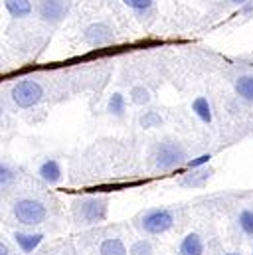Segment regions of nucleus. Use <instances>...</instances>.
<instances>
[{"label":"nucleus","mask_w":253,"mask_h":255,"mask_svg":"<svg viewBox=\"0 0 253 255\" xmlns=\"http://www.w3.org/2000/svg\"><path fill=\"white\" fill-rule=\"evenodd\" d=\"M130 99H132V103H136V105H144V103L150 101V93H148V89H144V87H132Z\"/></svg>","instance_id":"f3484780"},{"label":"nucleus","mask_w":253,"mask_h":255,"mask_svg":"<svg viewBox=\"0 0 253 255\" xmlns=\"http://www.w3.org/2000/svg\"><path fill=\"white\" fill-rule=\"evenodd\" d=\"M4 6L6 10L16 16V18H22V16H28L32 12V2L30 0H4Z\"/></svg>","instance_id":"9b49d317"},{"label":"nucleus","mask_w":253,"mask_h":255,"mask_svg":"<svg viewBox=\"0 0 253 255\" xmlns=\"http://www.w3.org/2000/svg\"><path fill=\"white\" fill-rule=\"evenodd\" d=\"M79 216L85 224H99L107 216V200L103 198H87L79 204Z\"/></svg>","instance_id":"39448f33"},{"label":"nucleus","mask_w":253,"mask_h":255,"mask_svg":"<svg viewBox=\"0 0 253 255\" xmlns=\"http://www.w3.org/2000/svg\"><path fill=\"white\" fill-rule=\"evenodd\" d=\"M38 172H40L42 180L48 182V184H56V182H60V178H62V168H60L58 160H54V158H48V160L40 166Z\"/></svg>","instance_id":"1a4fd4ad"},{"label":"nucleus","mask_w":253,"mask_h":255,"mask_svg":"<svg viewBox=\"0 0 253 255\" xmlns=\"http://www.w3.org/2000/svg\"><path fill=\"white\" fill-rule=\"evenodd\" d=\"M67 12V6L63 0H40V6H38V14L44 22H60Z\"/></svg>","instance_id":"423d86ee"},{"label":"nucleus","mask_w":253,"mask_h":255,"mask_svg":"<svg viewBox=\"0 0 253 255\" xmlns=\"http://www.w3.org/2000/svg\"><path fill=\"white\" fill-rule=\"evenodd\" d=\"M130 255H152V246H150V242H144V240L134 242V244L130 246Z\"/></svg>","instance_id":"412c9836"},{"label":"nucleus","mask_w":253,"mask_h":255,"mask_svg":"<svg viewBox=\"0 0 253 255\" xmlns=\"http://www.w3.org/2000/svg\"><path fill=\"white\" fill-rule=\"evenodd\" d=\"M234 2H238V4H242V2H246V0H234Z\"/></svg>","instance_id":"393cba45"},{"label":"nucleus","mask_w":253,"mask_h":255,"mask_svg":"<svg viewBox=\"0 0 253 255\" xmlns=\"http://www.w3.org/2000/svg\"><path fill=\"white\" fill-rule=\"evenodd\" d=\"M42 97H44V89L34 79H22L12 87V101L22 109L38 105Z\"/></svg>","instance_id":"f03ea898"},{"label":"nucleus","mask_w":253,"mask_h":255,"mask_svg":"<svg viewBox=\"0 0 253 255\" xmlns=\"http://www.w3.org/2000/svg\"><path fill=\"white\" fill-rule=\"evenodd\" d=\"M174 218H172V212L164 210V208H154V210H148L144 216H142V230L146 234H152V236H158V234H164L166 230H170Z\"/></svg>","instance_id":"7ed1b4c3"},{"label":"nucleus","mask_w":253,"mask_h":255,"mask_svg":"<svg viewBox=\"0 0 253 255\" xmlns=\"http://www.w3.org/2000/svg\"><path fill=\"white\" fill-rule=\"evenodd\" d=\"M228 255H240V254H228Z\"/></svg>","instance_id":"bb28decb"},{"label":"nucleus","mask_w":253,"mask_h":255,"mask_svg":"<svg viewBox=\"0 0 253 255\" xmlns=\"http://www.w3.org/2000/svg\"><path fill=\"white\" fill-rule=\"evenodd\" d=\"M42 240H44L42 234H26V232H16V234H14V242L18 244V248H20L24 254L34 252V250L42 244Z\"/></svg>","instance_id":"6e6552de"},{"label":"nucleus","mask_w":253,"mask_h":255,"mask_svg":"<svg viewBox=\"0 0 253 255\" xmlns=\"http://www.w3.org/2000/svg\"><path fill=\"white\" fill-rule=\"evenodd\" d=\"M184 158V148L176 142H162L156 146L154 152V162L160 170H170L174 166H178Z\"/></svg>","instance_id":"20e7f679"},{"label":"nucleus","mask_w":253,"mask_h":255,"mask_svg":"<svg viewBox=\"0 0 253 255\" xmlns=\"http://www.w3.org/2000/svg\"><path fill=\"white\" fill-rule=\"evenodd\" d=\"M236 91H238L244 99L253 101V75H244V77H240L238 83H236Z\"/></svg>","instance_id":"4468645a"},{"label":"nucleus","mask_w":253,"mask_h":255,"mask_svg":"<svg viewBox=\"0 0 253 255\" xmlns=\"http://www.w3.org/2000/svg\"><path fill=\"white\" fill-rule=\"evenodd\" d=\"M0 255H10L8 246H6V244H2V242H0Z\"/></svg>","instance_id":"b1692460"},{"label":"nucleus","mask_w":253,"mask_h":255,"mask_svg":"<svg viewBox=\"0 0 253 255\" xmlns=\"http://www.w3.org/2000/svg\"><path fill=\"white\" fill-rule=\"evenodd\" d=\"M109 111L113 113V115H123V111H125V97L121 95V93H115L113 97H111V101H109Z\"/></svg>","instance_id":"a211bd4d"},{"label":"nucleus","mask_w":253,"mask_h":255,"mask_svg":"<svg viewBox=\"0 0 253 255\" xmlns=\"http://www.w3.org/2000/svg\"><path fill=\"white\" fill-rule=\"evenodd\" d=\"M240 226H242V230H244L246 234L253 236V212L252 210H244V212L240 214Z\"/></svg>","instance_id":"aec40b11"},{"label":"nucleus","mask_w":253,"mask_h":255,"mask_svg":"<svg viewBox=\"0 0 253 255\" xmlns=\"http://www.w3.org/2000/svg\"><path fill=\"white\" fill-rule=\"evenodd\" d=\"M204 244L198 234H188L180 244V255H202Z\"/></svg>","instance_id":"9d476101"},{"label":"nucleus","mask_w":253,"mask_h":255,"mask_svg":"<svg viewBox=\"0 0 253 255\" xmlns=\"http://www.w3.org/2000/svg\"><path fill=\"white\" fill-rule=\"evenodd\" d=\"M210 176H212V170H210V168H202V170H196L194 174L186 176V178L182 180V184H184V186H202Z\"/></svg>","instance_id":"2eb2a0df"},{"label":"nucleus","mask_w":253,"mask_h":255,"mask_svg":"<svg viewBox=\"0 0 253 255\" xmlns=\"http://www.w3.org/2000/svg\"><path fill=\"white\" fill-rule=\"evenodd\" d=\"M162 123V119H160V115L156 113V111H148L146 115H142L140 117V125L144 128H152V127H158Z\"/></svg>","instance_id":"6ab92c4d"},{"label":"nucleus","mask_w":253,"mask_h":255,"mask_svg":"<svg viewBox=\"0 0 253 255\" xmlns=\"http://www.w3.org/2000/svg\"><path fill=\"white\" fill-rule=\"evenodd\" d=\"M99 254L101 255H126V248L121 240L109 238V240H105V242L101 244Z\"/></svg>","instance_id":"f8f14e48"},{"label":"nucleus","mask_w":253,"mask_h":255,"mask_svg":"<svg viewBox=\"0 0 253 255\" xmlns=\"http://www.w3.org/2000/svg\"><path fill=\"white\" fill-rule=\"evenodd\" d=\"M14 178H16L14 168H12L8 162H0V188H2V186L12 184V182H14Z\"/></svg>","instance_id":"dca6fc26"},{"label":"nucleus","mask_w":253,"mask_h":255,"mask_svg":"<svg viewBox=\"0 0 253 255\" xmlns=\"http://www.w3.org/2000/svg\"><path fill=\"white\" fill-rule=\"evenodd\" d=\"M0 115H2V105H0Z\"/></svg>","instance_id":"a878e982"},{"label":"nucleus","mask_w":253,"mask_h":255,"mask_svg":"<svg viewBox=\"0 0 253 255\" xmlns=\"http://www.w3.org/2000/svg\"><path fill=\"white\" fill-rule=\"evenodd\" d=\"M192 109H194V113H196L204 123H210V121H212V109H210V103H208L206 97H198V99L194 101Z\"/></svg>","instance_id":"ddd939ff"},{"label":"nucleus","mask_w":253,"mask_h":255,"mask_svg":"<svg viewBox=\"0 0 253 255\" xmlns=\"http://www.w3.org/2000/svg\"><path fill=\"white\" fill-rule=\"evenodd\" d=\"M85 42L91 46H105L109 42H113V32L107 24H91L85 34H83Z\"/></svg>","instance_id":"0eeeda50"},{"label":"nucleus","mask_w":253,"mask_h":255,"mask_svg":"<svg viewBox=\"0 0 253 255\" xmlns=\"http://www.w3.org/2000/svg\"><path fill=\"white\" fill-rule=\"evenodd\" d=\"M210 160V154H202V156H198V158H194V160H190L188 166L190 168H198V166H202V164H206Z\"/></svg>","instance_id":"5701e85b"},{"label":"nucleus","mask_w":253,"mask_h":255,"mask_svg":"<svg viewBox=\"0 0 253 255\" xmlns=\"http://www.w3.org/2000/svg\"><path fill=\"white\" fill-rule=\"evenodd\" d=\"M48 212L40 200L34 198H20L14 204V218L24 226H38L46 220Z\"/></svg>","instance_id":"f257e3e1"},{"label":"nucleus","mask_w":253,"mask_h":255,"mask_svg":"<svg viewBox=\"0 0 253 255\" xmlns=\"http://www.w3.org/2000/svg\"><path fill=\"white\" fill-rule=\"evenodd\" d=\"M123 2H125L126 6L134 8V10H146L152 4V0H123Z\"/></svg>","instance_id":"4be33fe9"}]
</instances>
